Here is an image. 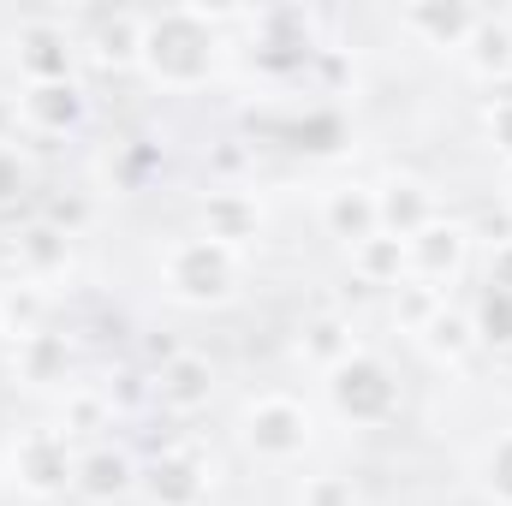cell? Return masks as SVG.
I'll list each match as a JSON object with an SVG mask.
<instances>
[{"label": "cell", "mask_w": 512, "mask_h": 506, "mask_svg": "<svg viewBox=\"0 0 512 506\" xmlns=\"http://www.w3.org/2000/svg\"><path fill=\"white\" fill-rule=\"evenodd\" d=\"M483 489L495 495L501 506H512V435H501L483 459Z\"/></svg>", "instance_id": "484cf974"}, {"label": "cell", "mask_w": 512, "mask_h": 506, "mask_svg": "<svg viewBox=\"0 0 512 506\" xmlns=\"http://www.w3.org/2000/svg\"><path fill=\"white\" fill-rule=\"evenodd\" d=\"M477 18H483V12H471V6H459V0H423V6H405V12H399V24H405L411 36H423L429 48H465V36L477 30Z\"/></svg>", "instance_id": "30bf717a"}, {"label": "cell", "mask_w": 512, "mask_h": 506, "mask_svg": "<svg viewBox=\"0 0 512 506\" xmlns=\"http://www.w3.org/2000/svg\"><path fill=\"white\" fill-rule=\"evenodd\" d=\"M501 185H507V203H512V161H507V173H501Z\"/></svg>", "instance_id": "d6a6232c"}, {"label": "cell", "mask_w": 512, "mask_h": 506, "mask_svg": "<svg viewBox=\"0 0 512 506\" xmlns=\"http://www.w3.org/2000/svg\"><path fill=\"white\" fill-rule=\"evenodd\" d=\"M304 506H358V495L346 477H316V483H304Z\"/></svg>", "instance_id": "83f0119b"}, {"label": "cell", "mask_w": 512, "mask_h": 506, "mask_svg": "<svg viewBox=\"0 0 512 506\" xmlns=\"http://www.w3.org/2000/svg\"><path fill=\"white\" fill-rule=\"evenodd\" d=\"M0 334H6V340L42 334V292H36V286H6V292H0Z\"/></svg>", "instance_id": "603a6c76"}, {"label": "cell", "mask_w": 512, "mask_h": 506, "mask_svg": "<svg viewBox=\"0 0 512 506\" xmlns=\"http://www.w3.org/2000/svg\"><path fill=\"white\" fill-rule=\"evenodd\" d=\"M328 399H334V411L340 417H352V423H387L393 417V405H399V387L387 376L376 358H346L340 370H328Z\"/></svg>", "instance_id": "277c9868"}, {"label": "cell", "mask_w": 512, "mask_h": 506, "mask_svg": "<svg viewBox=\"0 0 512 506\" xmlns=\"http://www.w3.org/2000/svg\"><path fill=\"white\" fill-rule=\"evenodd\" d=\"M108 411H114V399H102V393H72L66 411H60V435H66V441H72V435H96V429H108Z\"/></svg>", "instance_id": "d4e9b609"}, {"label": "cell", "mask_w": 512, "mask_h": 506, "mask_svg": "<svg viewBox=\"0 0 512 506\" xmlns=\"http://www.w3.org/2000/svg\"><path fill=\"white\" fill-rule=\"evenodd\" d=\"M66 262H72V239H66L60 227L36 221V227L18 233V268H24L30 280H48V274H60Z\"/></svg>", "instance_id": "2e32d148"}, {"label": "cell", "mask_w": 512, "mask_h": 506, "mask_svg": "<svg viewBox=\"0 0 512 506\" xmlns=\"http://www.w3.org/2000/svg\"><path fill=\"white\" fill-rule=\"evenodd\" d=\"M18 72H24L30 84H60V78H72V42H66L54 24H30V30L18 36Z\"/></svg>", "instance_id": "5bb4252c"}, {"label": "cell", "mask_w": 512, "mask_h": 506, "mask_svg": "<svg viewBox=\"0 0 512 506\" xmlns=\"http://www.w3.org/2000/svg\"><path fill=\"white\" fill-rule=\"evenodd\" d=\"M352 268L370 280V286H405V274H411V251H405V239H364L358 251H352Z\"/></svg>", "instance_id": "d6986e66"}, {"label": "cell", "mask_w": 512, "mask_h": 506, "mask_svg": "<svg viewBox=\"0 0 512 506\" xmlns=\"http://www.w3.org/2000/svg\"><path fill=\"white\" fill-rule=\"evenodd\" d=\"M471 322H477V340H495V346H507V340H512V298H507V292H489L483 316H471Z\"/></svg>", "instance_id": "4316f807"}, {"label": "cell", "mask_w": 512, "mask_h": 506, "mask_svg": "<svg viewBox=\"0 0 512 506\" xmlns=\"http://www.w3.org/2000/svg\"><path fill=\"white\" fill-rule=\"evenodd\" d=\"M465 60L483 78H507L512 72V24L507 18H477V30L465 36Z\"/></svg>", "instance_id": "ac0fdd59"}, {"label": "cell", "mask_w": 512, "mask_h": 506, "mask_svg": "<svg viewBox=\"0 0 512 506\" xmlns=\"http://www.w3.org/2000/svg\"><path fill=\"white\" fill-rule=\"evenodd\" d=\"M72 477H78V459L60 429H30L12 447V483L24 495H60V489H72Z\"/></svg>", "instance_id": "5b68a950"}, {"label": "cell", "mask_w": 512, "mask_h": 506, "mask_svg": "<svg viewBox=\"0 0 512 506\" xmlns=\"http://www.w3.org/2000/svg\"><path fill=\"white\" fill-rule=\"evenodd\" d=\"M393 316H399V328H411V334H423L435 316H441V292L429 286V280H405L399 292H393Z\"/></svg>", "instance_id": "cb8c5ba5"}, {"label": "cell", "mask_w": 512, "mask_h": 506, "mask_svg": "<svg viewBox=\"0 0 512 506\" xmlns=\"http://www.w3.org/2000/svg\"><path fill=\"white\" fill-rule=\"evenodd\" d=\"M298 352H304L310 364H322V370H340L346 358H358V346H352V328H346L340 316H322V322H310V328H304V340H298Z\"/></svg>", "instance_id": "44dd1931"}, {"label": "cell", "mask_w": 512, "mask_h": 506, "mask_svg": "<svg viewBox=\"0 0 512 506\" xmlns=\"http://www.w3.org/2000/svg\"><path fill=\"white\" fill-rule=\"evenodd\" d=\"M405 251H411V274H417V280H447V274L465 262V251H471V233L453 227V221H435V227H423Z\"/></svg>", "instance_id": "4fadbf2b"}, {"label": "cell", "mask_w": 512, "mask_h": 506, "mask_svg": "<svg viewBox=\"0 0 512 506\" xmlns=\"http://www.w3.org/2000/svg\"><path fill=\"white\" fill-rule=\"evenodd\" d=\"M489 143L512 161V96H495V108H489Z\"/></svg>", "instance_id": "f1b7e54d"}, {"label": "cell", "mask_w": 512, "mask_h": 506, "mask_svg": "<svg viewBox=\"0 0 512 506\" xmlns=\"http://www.w3.org/2000/svg\"><path fill=\"white\" fill-rule=\"evenodd\" d=\"M489 292L512 298V239H495V251H489Z\"/></svg>", "instance_id": "4dcf8cb0"}, {"label": "cell", "mask_w": 512, "mask_h": 506, "mask_svg": "<svg viewBox=\"0 0 512 506\" xmlns=\"http://www.w3.org/2000/svg\"><path fill=\"white\" fill-rule=\"evenodd\" d=\"M12 126H18V102H6V96H0V143L12 137Z\"/></svg>", "instance_id": "1f68e13d"}, {"label": "cell", "mask_w": 512, "mask_h": 506, "mask_svg": "<svg viewBox=\"0 0 512 506\" xmlns=\"http://www.w3.org/2000/svg\"><path fill=\"white\" fill-rule=\"evenodd\" d=\"M137 54H143V18H137V12L102 18V30H96V60H102V66H131Z\"/></svg>", "instance_id": "7402d4cb"}, {"label": "cell", "mask_w": 512, "mask_h": 506, "mask_svg": "<svg viewBox=\"0 0 512 506\" xmlns=\"http://www.w3.org/2000/svg\"><path fill=\"white\" fill-rule=\"evenodd\" d=\"M239 429H245V447L256 459H274V465H286V459H298L310 447V411L298 399H286V393H268V399L245 405Z\"/></svg>", "instance_id": "3957f363"}, {"label": "cell", "mask_w": 512, "mask_h": 506, "mask_svg": "<svg viewBox=\"0 0 512 506\" xmlns=\"http://www.w3.org/2000/svg\"><path fill=\"white\" fill-rule=\"evenodd\" d=\"M256 233H262L256 197H245V191H209V203H203V239H215L227 251H245Z\"/></svg>", "instance_id": "9c48e42d"}, {"label": "cell", "mask_w": 512, "mask_h": 506, "mask_svg": "<svg viewBox=\"0 0 512 506\" xmlns=\"http://www.w3.org/2000/svg\"><path fill=\"white\" fill-rule=\"evenodd\" d=\"M417 340L429 346V358H441V364H459V358L477 346V322H471L465 310H447V304H441V316H435V322H429Z\"/></svg>", "instance_id": "ffe728a7"}, {"label": "cell", "mask_w": 512, "mask_h": 506, "mask_svg": "<svg viewBox=\"0 0 512 506\" xmlns=\"http://www.w3.org/2000/svg\"><path fill=\"white\" fill-rule=\"evenodd\" d=\"M143 489H149L155 506H203V495H209V465L197 453H161L143 471Z\"/></svg>", "instance_id": "8992f818"}, {"label": "cell", "mask_w": 512, "mask_h": 506, "mask_svg": "<svg viewBox=\"0 0 512 506\" xmlns=\"http://www.w3.org/2000/svg\"><path fill=\"white\" fill-rule=\"evenodd\" d=\"M215 24L221 12H203V6H173V12H149L143 18V66L155 84L167 90H197L209 84L215 72Z\"/></svg>", "instance_id": "6da1fadb"}, {"label": "cell", "mask_w": 512, "mask_h": 506, "mask_svg": "<svg viewBox=\"0 0 512 506\" xmlns=\"http://www.w3.org/2000/svg\"><path fill=\"white\" fill-rule=\"evenodd\" d=\"M161 280L173 298L185 304H227L233 286H239V251L215 245V239H173L161 256Z\"/></svg>", "instance_id": "7a4b0ae2"}, {"label": "cell", "mask_w": 512, "mask_h": 506, "mask_svg": "<svg viewBox=\"0 0 512 506\" xmlns=\"http://www.w3.org/2000/svg\"><path fill=\"white\" fill-rule=\"evenodd\" d=\"M66 370H72V346L60 334L18 340V376L30 381V387H54V381H66Z\"/></svg>", "instance_id": "e0dca14e"}, {"label": "cell", "mask_w": 512, "mask_h": 506, "mask_svg": "<svg viewBox=\"0 0 512 506\" xmlns=\"http://www.w3.org/2000/svg\"><path fill=\"white\" fill-rule=\"evenodd\" d=\"M322 227L358 251L364 239H376V233H382V221H376V191H358V185L328 191V197H322Z\"/></svg>", "instance_id": "7c38bea8"}, {"label": "cell", "mask_w": 512, "mask_h": 506, "mask_svg": "<svg viewBox=\"0 0 512 506\" xmlns=\"http://www.w3.org/2000/svg\"><path fill=\"white\" fill-rule=\"evenodd\" d=\"M18 191H24V155L12 143H0V203L18 197Z\"/></svg>", "instance_id": "f546056e"}, {"label": "cell", "mask_w": 512, "mask_h": 506, "mask_svg": "<svg viewBox=\"0 0 512 506\" xmlns=\"http://www.w3.org/2000/svg\"><path fill=\"white\" fill-rule=\"evenodd\" d=\"M209 393H215V370L197 352L167 358L155 376V405H167V411H197V405H209Z\"/></svg>", "instance_id": "8fae6325"}, {"label": "cell", "mask_w": 512, "mask_h": 506, "mask_svg": "<svg viewBox=\"0 0 512 506\" xmlns=\"http://www.w3.org/2000/svg\"><path fill=\"white\" fill-rule=\"evenodd\" d=\"M18 120L36 131H72L84 120V90L72 84V78H60V84H24V96H18Z\"/></svg>", "instance_id": "ba28073f"}, {"label": "cell", "mask_w": 512, "mask_h": 506, "mask_svg": "<svg viewBox=\"0 0 512 506\" xmlns=\"http://www.w3.org/2000/svg\"><path fill=\"white\" fill-rule=\"evenodd\" d=\"M131 459L120 453V447H96V453H84L78 459V477H72V489L84 495V501H96V506H108V501H120L131 489Z\"/></svg>", "instance_id": "9a60e30c"}, {"label": "cell", "mask_w": 512, "mask_h": 506, "mask_svg": "<svg viewBox=\"0 0 512 506\" xmlns=\"http://www.w3.org/2000/svg\"><path fill=\"white\" fill-rule=\"evenodd\" d=\"M376 221H382L387 239H417L423 227H435V197H429V185H417V179H393L376 191Z\"/></svg>", "instance_id": "52a82bcc"}]
</instances>
